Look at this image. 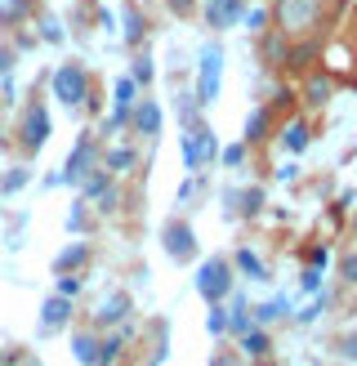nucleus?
Segmentation results:
<instances>
[{
  "instance_id": "obj_22",
  "label": "nucleus",
  "mask_w": 357,
  "mask_h": 366,
  "mask_svg": "<svg viewBox=\"0 0 357 366\" xmlns=\"http://www.w3.org/2000/svg\"><path fill=\"white\" fill-rule=\"evenodd\" d=\"M31 14V0H5L0 5V27H14L18 18H27Z\"/></svg>"
},
{
  "instance_id": "obj_12",
  "label": "nucleus",
  "mask_w": 357,
  "mask_h": 366,
  "mask_svg": "<svg viewBox=\"0 0 357 366\" xmlns=\"http://www.w3.org/2000/svg\"><path fill=\"white\" fill-rule=\"evenodd\" d=\"M67 317H71V300H67V295L45 300V308H41V331H45V335L59 331V326H67Z\"/></svg>"
},
{
  "instance_id": "obj_39",
  "label": "nucleus",
  "mask_w": 357,
  "mask_h": 366,
  "mask_svg": "<svg viewBox=\"0 0 357 366\" xmlns=\"http://www.w3.org/2000/svg\"><path fill=\"white\" fill-rule=\"evenodd\" d=\"M14 59H18L14 49H0V76H9V67H14Z\"/></svg>"
},
{
  "instance_id": "obj_26",
  "label": "nucleus",
  "mask_w": 357,
  "mask_h": 366,
  "mask_svg": "<svg viewBox=\"0 0 357 366\" xmlns=\"http://www.w3.org/2000/svg\"><path fill=\"white\" fill-rule=\"evenodd\" d=\"M255 313H259V322H277V317H286V313H291V300H268V304H259L255 308Z\"/></svg>"
},
{
  "instance_id": "obj_24",
  "label": "nucleus",
  "mask_w": 357,
  "mask_h": 366,
  "mask_svg": "<svg viewBox=\"0 0 357 366\" xmlns=\"http://www.w3.org/2000/svg\"><path fill=\"white\" fill-rule=\"evenodd\" d=\"M286 49H291V41H286L281 31H273V36L263 41V59H268V63H286Z\"/></svg>"
},
{
  "instance_id": "obj_10",
  "label": "nucleus",
  "mask_w": 357,
  "mask_h": 366,
  "mask_svg": "<svg viewBox=\"0 0 357 366\" xmlns=\"http://www.w3.org/2000/svg\"><path fill=\"white\" fill-rule=\"evenodd\" d=\"M130 125L139 134H161V107L152 103V99H134V107H130Z\"/></svg>"
},
{
  "instance_id": "obj_29",
  "label": "nucleus",
  "mask_w": 357,
  "mask_h": 366,
  "mask_svg": "<svg viewBox=\"0 0 357 366\" xmlns=\"http://www.w3.org/2000/svg\"><path fill=\"white\" fill-rule=\"evenodd\" d=\"M339 282L357 286V254H344V259H339Z\"/></svg>"
},
{
  "instance_id": "obj_27",
  "label": "nucleus",
  "mask_w": 357,
  "mask_h": 366,
  "mask_svg": "<svg viewBox=\"0 0 357 366\" xmlns=\"http://www.w3.org/2000/svg\"><path fill=\"white\" fill-rule=\"evenodd\" d=\"M130 81H134V85H152V59H148V54H139V59H134Z\"/></svg>"
},
{
  "instance_id": "obj_17",
  "label": "nucleus",
  "mask_w": 357,
  "mask_h": 366,
  "mask_svg": "<svg viewBox=\"0 0 357 366\" xmlns=\"http://www.w3.org/2000/svg\"><path fill=\"white\" fill-rule=\"evenodd\" d=\"M241 353H246V357H268V331H259V326H246V331H241Z\"/></svg>"
},
{
  "instance_id": "obj_41",
  "label": "nucleus",
  "mask_w": 357,
  "mask_h": 366,
  "mask_svg": "<svg viewBox=\"0 0 357 366\" xmlns=\"http://www.w3.org/2000/svg\"><path fill=\"white\" fill-rule=\"evenodd\" d=\"M192 5H196V0H170V9H174V14H188Z\"/></svg>"
},
{
  "instance_id": "obj_42",
  "label": "nucleus",
  "mask_w": 357,
  "mask_h": 366,
  "mask_svg": "<svg viewBox=\"0 0 357 366\" xmlns=\"http://www.w3.org/2000/svg\"><path fill=\"white\" fill-rule=\"evenodd\" d=\"M353 242H357V214H353Z\"/></svg>"
},
{
  "instance_id": "obj_32",
  "label": "nucleus",
  "mask_w": 357,
  "mask_h": 366,
  "mask_svg": "<svg viewBox=\"0 0 357 366\" xmlns=\"http://www.w3.org/2000/svg\"><path fill=\"white\" fill-rule=\"evenodd\" d=\"M331 264V246H313L308 250V268H326Z\"/></svg>"
},
{
  "instance_id": "obj_30",
  "label": "nucleus",
  "mask_w": 357,
  "mask_h": 366,
  "mask_svg": "<svg viewBox=\"0 0 357 366\" xmlns=\"http://www.w3.org/2000/svg\"><path fill=\"white\" fill-rule=\"evenodd\" d=\"M27 179H31L27 170H9V174H5V183H0V192H5V197H9V192H18V188H23V183H27Z\"/></svg>"
},
{
  "instance_id": "obj_14",
  "label": "nucleus",
  "mask_w": 357,
  "mask_h": 366,
  "mask_svg": "<svg viewBox=\"0 0 357 366\" xmlns=\"http://www.w3.org/2000/svg\"><path fill=\"white\" fill-rule=\"evenodd\" d=\"M268 125H273V112H268V107H255V112L246 117V143H263Z\"/></svg>"
},
{
  "instance_id": "obj_4",
  "label": "nucleus",
  "mask_w": 357,
  "mask_h": 366,
  "mask_svg": "<svg viewBox=\"0 0 357 366\" xmlns=\"http://www.w3.org/2000/svg\"><path fill=\"white\" fill-rule=\"evenodd\" d=\"M219 71H223V49L219 45H206L201 49V67H196V99L192 103L210 107L214 99H219Z\"/></svg>"
},
{
  "instance_id": "obj_2",
  "label": "nucleus",
  "mask_w": 357,
  "mask_h": 366,
  "mask_svg": "<svg viewBox=\"0 0 357 366\" xmlns=\"http://www.w3.org/2000/svg\"><path fill=\"white\" fill-rule=\"evenodd\" d=\"M49 85H54V99H59L63 107H94V94H89L94 81H89V71L81 63H63L49 76Z\"/></svg>"
},
{
  "instance_id": "obj_18",
  "label": "nucleus",
  "mask_w": 357,
  "mask_h": 366,
  "mask_svg": "<svg viewBox=\"0 0 357 366\" xmlns=\"http://www.w3.org/2000/svg\"><path fill=\"white\" fill-rule=\"evenodd\" d=\"M134 89H139V85H134L130 76H121V81H116V89H112V107H116V112L130 117V107H134Z\"/></svg>"
},
{
  "instance_id": "obj_9",
  "label": "nucleus",
  "mask_w": 357,
  "mask_h": 366,
  "mask_svg": "<svg viewBox=\"0 0 357 366\" xmlns=\"http://www.w3.org/2000/svg\"><path fill=\"white\" fill-rule=\"evenodd\" d=\"M201 14L210 27H237L246 14V0H201Z\"/></svg>"
},
{
  "instance_id": "obj_33",
  "label": "nucleus",
  "mask_w": 357,
  "mask_h": 366,
  "mask_svg": "<svg viewBox=\"0 0 357 366\" xmlns=\"http://www.w3.org/2000/svg\"><path fill=\"white\" fill-rule=\"evenodd\" d=\"M246 161V143H232V148H223V166H241Z\"/></svg>"
},
{
  "instance_id": "obj_21",
  "label": "nucleus",
  "mask_w": 357,
  "mask_h": 366,
  "mask_svg": "<svg viewBox=\"0 0 357 366\" xmlns=\"http://www.w3.org/2000/svg\"><path fill=\"white\" fill-rule=\"evenodd\" d=\"M85 259H89V246H81V242H76V246H67V250L59 254V259H54V268L67 272V268H81Z\"/></svg>"
},
{
  "instance_id": "obj_16",
  "label": "nucleus",
  "mask_w": 357,
  "mask_h": 366,
  "mask_svg": "<svg viewBox=\"0 0 357 366\" xmlns=\"http://www.w3.org/2000/svg\"><path fill=\"white\" fill-rule=\"evenodd\" d=\"M71 353H76L81 366H94V357H99V340L89 335V331H76V335H71Z\"/></svg>"
},
{
  "instance_id": "obj_23",
  "label": "nucleus",
  "mask_w": 357,
  "mask_h": 366,
  "mask_svg": "<svg viewBox=\"0 0 357 366\" xmlns=\"http://www.w3.org/2000/svg\"><path fill=\"white\" fill-rule=\"evenodd\" d=\"M143 27H148V23L139 18V9L125 5V45H139V41H143Z\"/></svg>"
},
{
  "instance_id": "obj_15",
  "label": "nucleus",
  "mask_w": 357,
  "mask_h": 366,
  "mask_svg": "<svg viewBox=\"0 0 357 366\" xmlns=\"http://www.w3.org/2000/svg\"><path fill=\"white\" fill-rule=\"evenodd\" d=\"M134 161H139L134 148H107V152H103V170H107V174H121V170H130Z\"/></svg>"
},
{
  "instance_id": "obj_7",
  "label": "nucleus",
  "mask_w": 357,
  "mask_h": 366,
  "mask_svg": "<svg viewBox=\"0 0 357 366\" xmlns=\"http://www.w3.org/2000/svg\"><path fill=\"white\" fill-rule=\"evenodd\" d=\"M103 166V152H99V143L89 139V134H81L76 139V148L67 152V166H63V183H81L89 170H99Z\"/></svg>"
},
{
  "instance_id": "obj_35",
  "label": "nucleus",
  "mask_w": 357,
  "mask_h": 366,
  "mask_svg": "<svg viewBox=\"0 0 357 366\" xmlns=\"http://www.w3.org/2000/svg\"><path fill=\"white\" fill-rule=\"evenodd\" d=\"M59 295L76 300V295H81V282H76V277H67V272H63V277H59Z\"/></svg>"
},
{
  "instance_id": "obj_28",
  "label": "nucleus",
  "mask_w": 357,
  "mask_h": 366,
  "mask_svg": "<svg viewBox=\"0 0 357 366\" xmlns=\"http://www.w3.org/2000/svg\"><path fill=\"white\" fill-rule=\"evenodd\" d=\"M206 331H210V335H223V331H228V313H223V308H219V304H210V317H206Z\"/></svg>"
},
{
  "instance_id": "obj_11",
  "label": "nucleus",
  "mask_w": 357,
  "mask_h": 366,
  "mask_svg": "<svg viewBox=\"0 0 357 366\" xmlns=\"http://www.w3.org/2000/svg\"><path fill=\"white\" fill-rule=\"evenodd\" d=\"M130 295H125V290H112V295H107L103 304H99V313H94V322L99 326H116V322H125V313H130Z\"/></svg>"
},
{
  "instance_id": "obj_40",
  "label": "nucleus",
  "mask_w": 357,
  "mask_h": 366,
  "mask_svg": "<svg viewBox=\"0 0 357 366\" xmlns=\"http://www.w3.org/2000/svg\"><path fill=\"white\" fill-rule=\"evenodd\" d=\"M210 366H237V357H232V353H214V362Z\"/></svg>"
},
{
  "instance_id": "obj_13",
  "label": "nucleus",
  "mask_w": 357,
  "mask_h": 366,
  "mask_svg": "<svg viewBox=\"0 0 357 366\" xmlns=\"http://www.w3.org/2000/svg\"><path fill=\"white\" fill-rule=\"evenodd\" d=\"M303 103L308 107H326L331 103V81L321 76V71H313V76L303 81Z\"/></svg>"
},
{
  "instance_id": "obj_37",
  "label": "nucleus",
  "mask_w": 357,
  "mask_h": 366,
  "mask_svg": "<svg viewBox=\"0 0 357 366\" xmlns=\"http://www.w3.org/2000/svg\"><path fill=\"white\" fill-rule=\"evenodd\" d=\"M241 201H246V206H241V210H246V214H255V210L263 206V192H259V188H250V192H246Z\"/></svg>"
},
{
  "instance_id": "obj_6",
  "label": "nucleus",
  "mask_w": 357,
  "mask_h": 366,
  "mask_svg": "<svg viewBox=\"0 0 357 366\" xmlns=\"http://www.w3.org/2000/svg\"><path fill=\"white\" fill-rule=\"evenodd\" d=\"M214 157H219V139H214L201 121H192L188 134H183V166L201 170V161H214Z\"/></svg>"
},
{
  "instance_id": "obj_3",
  "label": "nucleus",
  "mask_w": 357,
  "mask_h": 366,
  "mask_svg": "<svg viewBox=\"0 0 357 366\" xmlns=\"http://www.w3.org/2000/svg\"><path fill=\"white\" fill-rule=\"evenodd\" d=\"M228 290H232V264L228 259H201L196 264V295L206 304L228 300Z\"/></svg>"
},
{
  "instance_id": "obj_8",
  "label": "nucleus",
  "mask_w": 357,
  "mask_h": 366,
  "mask_svg": "<svg viewBox=\"0 0 357 366\" xmlns=\"http://www.w3.org/2000/svg\"><path fill=\"white\" fill-rule=\"evenodd\" d=\"M161 246L174 264H192L196 259V232L183 224V219H170L166 228H161Z\"/></svg>"
},
{
  "instance_id": "obj_31",
  "label": "nucleus",
  "mask_w": 357,
  "mask_h": 366,
  "mask_svg": "<svg viewBox=\"0 0 357 366\" xmlns=\"http://www.w3.org/2000/svg\"><path fill=\"white\" fill-rule=\"evenodd\" d=\"M339 353H344V362H357V326L348 335H339Z\"/></svg>"
},
{
  "instance_id": "obj_34",
  "label": "nucleus",
  "mask_w": 357,
  "mask_h": 366,
  "mask_svg": "<svg viewBox=\"0 0 357 366\" xmlns=\"http://www.w3.org/2000/svg\"><path fill=\"white\" fill-rule=\"evenodd\" d=\"M41 36H45L49 45H59V41H63V27L54 23V18H45V23H41Z\"/></svg>"
},
{
  "instance_id": "obj_25",
  "label": "nucleus",
  "mask_w": 357,
  "mask_h": 366,
  "mask_svg": "<svg viewBox=\"0 0 357 366\" xmlns=\"http://www.w3.org/2000/svg\"><path fill=\"white\" fill-rule=\"evenodd\" d=\"M121 357V335H107V340H99V357H94V366H112Z\"/></svg>"
},
{
  "instance_id": "obj_38",
  "label": "nucleus",
  "mask_w": 357,
  "mask_h": 366,
  "mask_svg": "<svg viewBox=\"0 0 357 366\" xmlns=\"http://www.w3.org/2000/svg\"><path fill=\"white\" fill-rule=\"evenodd\" d=\"M321 286V268H303V290H317Z\"/></svg>"
},
{
  "instance_id": "obj_20",
  "label": "nucleus",
  "mask_w": 357,
  "mask_h": 366,
  "mask_svg": "<svg viewBox=\"0 0 357 366\" xmlns=\"http://www.w3.org/2000/svg\"><path fill=\"white\" fill-rule=\"evenodd\" d=\"M281 143H286L291 152H303V148H308V125H303V121H291V125L281 130Z\"/></svg>"
},
{
  "instance_id": "obj_5",
  "label": "nucleus",
  "mask_w": 357,
  "mask_h": 366,
  "mask_svg": "<svg viewBox=\"0 0 357 366\" xmlns=\"http://www.w3.org/2000/svg\"><path fill=\"white\" fill-rule=\"evenodd\" d=\"M49 143V112H45V103H31L23 121H18V148L23 152H41Z\"/></svg>"
},
{
  "instance_id": "obj_19",
  "label": "nucleus",
  "mask_w": 357,
  "mask_h": 366,
  "mask_svg": "<svg viewBox=\"0 0 357 366\" xmlns=\"http://www.w3.org/2000/svg\"><path fill=\"white\" fill-rule=\"evenodd\" d=\"M232 264H237V268L246 272L250 282H263V277H268V268H263V259H259V254H250V250H237V259H232Z\"/></svg>"
},
{
  "instance_id": "obj_36",
  "label": "nucleus",
  "mask_w": 357,
  "mask_h": 366,
  "mask_svg": "<svg viewBox=\"0 0 357 366\" xmlns=\"http://www.w3.org/2000/svg\"><path fill=\"white\" fill-rule=\"evenodd\" d=\"M241 18L250 23V31H263V23H268V9H246Z\"/></svg>"
},
{
  "instance_id": "obj_1",
  "label": "nucleus",
  "mask_w": 357,
  "mask_h": 366,
  "mask_svg": "<svg viewBox=\"0 0 357 366\" xmlns=\"http://www.w3.org/2000/svg\"><path fill=\"white\" fill-rule=\"evenodd\" d=\"M321 14H326V0H273V31H281L286 41H299V36H313L321 27Z\"/></svg>"
}]
</instances>
